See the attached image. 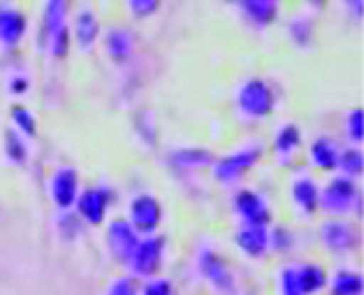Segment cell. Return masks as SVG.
<instances>
[{"label":"cell","mask_w":364,"mask_h":295,"mask_svg":"<svg viewBox=\"0 0 364 295\" xmlns=\"http://www.w3.org/2000/svg\"><path fill=\"white\" fill-rule=\"evenodd\" d=\"M358 186L348 177H334L327 182L323 191H318V207L334 217H343V214L353 212L358 207Z\"/></svg>","instance_id":"1"},{"label":"cell","mask_w":364,"mask_h":295,"mask_svg":"<svg viewBox=\"0 0 364 295\" xmlns=\"http://www.w3.org/2000/svg\"><path fill=\"white\" fill-rule=\"evenodd\" d=\"M237 105L239 110L248 116H255V119H262V116H269L274 112V91L272 86L264 82V79H246L237 93Z\"/></svg>","instance_id":"2"},{"label":"cell","mask_w":364,"mask_h":295,"mask_svg":"<svg viewBox=\"0 0 364 295\" xmlns=\"http://www.w3.org/2000/svg\"><path fill=\"white\" fill-rule=\"evenodd\" d=\"M260 156H262V147L253 145V147H246L242 151H237V154H230V156L220 158V160H214L211 170H214V177L220 184H232L244 172H248L251 167H255V163L260 160Z\"/></svg>","instance_id":"3"},{"label":"cell","mask_w":364,"mask_h":295,"mask_svg":"<svg viewBox=\"0 0 364 295\" xmlns=\"http://www.w3.org/2000/svg\"><path fill=\"white\" fill-rule=\"evenodd\" d=\"M163 252H165V239L163 237H149L139 239L135 252L128 258V270L135 276H151L163 263Z\"/></svg>","instance_id":"4"},{"label":"cell","mask_w":364,"mask_h":295,"mask_svg":"<svg viewBox=\"0 0 364 295\" xmlns=\"http://www.w3.org/2000/svg\"><path fill=\"white\" fill-rule=\"evenodd\" d=\"M163 221V207L154 195H137L130 202V226L137 232H154Z\"/></svg>","instance_id":"5"},{"label":"cell","mask_w":364,"mask_h":295,"mask_svg":"<svg viewBox=\"0 0 364 295\" xmlns=\"http://www.w3.org/2000/svg\"><path fill=\"white\" fill-rule=\"evenodd\" d=\"M321 242L332 254H346L358 244V230L348 221H325L321 226Z\"/></svg>","instance_id":"6"},{"label":"cell","mask_w":364,"mask_h":295,"mask_svg":"<svg viewBox=\"0 0 364 295\" xmlns=\"http://www.w3.org/2000/svg\"><path fill=\"white\" fill-rule=\"evenodd\" d=\"M235 209L244 219L246 226H267L272 221V212L260 193L239 191L235 198Z\"/></svg>","instance_id":"7"},{"label":"cell","mask_w":364,"mask_h":295,"mask_svg":"<svg viewBox=\"0 0 364 295\" xmlns=\"http://www.w3.org/2000/svg\"><path fill=\"white\" fill-rule=\"evenodd\" d=\"M77 212L86 223L91 226H100L102 219L107 217L109 209V191L107 189H86L84 193L77 195Z\"/></svg>","instance_id":"8"},{"label":"cell","mask_w":364,"mask_h":295,"mask_svg":"<svg viewBox=\"0 0 364 295\" xmlns=\"http://www.w3.org/2000/svg\"><path fill=\"white\" fill-rule=\"evenodd\" d=\"M107 244L112 249V254L119 258V261L128 263V258L135 252V247L139 244V237H137V230L130 226V221L126 219H119V221H112L109 223V230H107Z\"/></svg>","instance_id":"9"},{"label":"cell","mask_w":364,"mask_h":295,"mask_svg":"<svg viewBox=\"0 0 364 295\" xmlns=\"http://www.w3.org/2000/svg\"><path fill=\"white\" fill-rule=\"evenodd\" d=\"M79 195V177L75 167H58L51 177V198L56 207L68 209L77 202Z\"/></svg>","instance_id":"10"},{"label":"cell","mask_w":364,"mask_h":295,"mask_svg":"<svg viewBox=\"0 0 364 295\" xmlns=\"http://www.w3.org/2000/svg\"><path fill=\"white\" fill-rule=\"evenodd\" d=\"M26 33V16L16 7H0V44L14 47L19 44Z\"/></svg>","instance_id":"11"},{"label":"cell","mask_w":364,"mask_h":295,"mask_svg":"<svg viewBox=\"0 0 364 295\" xmlns=\"http://www.w3.org/2000/svg\"><path fill=\"white\" fill-rule=\"evenodd\" d=\"M105 49H107L109 56L123 63L132 56V49H135V35L126 26H114L107 33H105Z\"/></svg>","instance_id":"12"},{"label":"cell","mask_w":364,"mask_h":295,"mask_svg":"<svg viewBox=\"0 0 364 295\" xmlns=\"http://www.w3.org/2000/svg\"><path fill=\"white\" fill-rule=\"evenodd\" d=\"M235 242L246 256L260 258L269 249V230L267 226H244L237 232Z\"/></svg>","instance_id":"13"},{"label":"cell","mask_w":364,"mask_h":295,"mask_svg":"<svg viewBox=\"0 0 364 295\" xmlns=\"http://www.w3.org/2000/svg\"><path fill=\"white\" fill-rule=\"evenodd\" d=\"M200 267H202V272L207 274V279L214 284L218 291H232L235 289V276H232V272H230V267L218 258V254H214V252L202 254Z\"/></svg>","instance_id":"14"},{"label":"cell","mask_w":364,"mask_h":295,"mask_svg":"<svg viewBox=\"0 0 364 295\" xmlns=\"http://www.w3.org/2000/svg\"><path fill=\"white\" fill-rule=\"evenodd\" d=\"M214 154L207 149H174L167 154V163L174 167H183V170H195V167H207L214 165Z\"/></svg>","instance_id":"15"},{"label":"cell","mask_w":364,"mask_h":295,"mask_svg":"<svg viewBox=\"0 0 364 295\" xmlns=\"http://www.w3.org/2000/svg\"><path fill=\"white\" fill-rule=\"evenodd\" d=\"M75 35H77V44L84 51H91L95 47L97 38H100V26H97V16L93 14V10H82L77 14L75 21Z\"/></svg>","instance_id":"16"},{"label":"cell","mask_w":364,"mask_h":295,"mask_svg":"<svg viewBox=\"0 0 364 295\" xmlns=\"http://www.w3.org/2000/svg\"><path fill=\"white\" fill-rule=\"evenodd\" d=\"M292 200L304 214H314L318 209V186L311 177H299L290 186Z\"/></svg>","instance_id":"17"},{"label":"cell","mask_w":364,"mask_h":295,"mask_svg":"<svg viewBox=\"0 0 364 295\" xmlns=\"http://www.w3.org/2000/svg\"><path fill=\"white\" fill-rule=\"evenodd\" d=\"M297 149H299V130L297 126L288 123V126H283L279 130L277 140H274V154H277L279 165H290Z\"/></svg>","instance_id":"18"},{"label":"cell","mask_w":364,"mask_h":295,"mask_svg":"<svg viewBox=\"0 0 364 295\" xmlns=\"http://www.w3.org/2000/svg\"><path fill=\"white\" fill-rule=\"evenodd\" d=\"M242 10L246 19L255 26H269L279 16V3H274V0H251V3H242Z\"/></svg>","instance_id":"19"},{"label":"cell","mask_w":364,"mask_h":295,"mask_svg":"<svg viewBox=\"0 0 364 295\" xmlns=\"http://www.w3.org/2000/svg\"><path fill=\"white\" fill-rule=\"evenodd\" d=\"M311 160H314V165L321 170H336V163H339V149H336L334 140H330V138L314 140V145H311Z\"/></svg>","instance_id":"20"},{"label":"cell","mask_w":364,"mask_h":295,"mask_svg":"<svg viewBox=\"0 0 364 295\" xmlns=\"http://www.w3.org/2000/svg\"><path fill=\"white\" fill-rule=\"evenodd\" d=\"M295 274H297V284L304 295H314L318 293L325 286L327 281V274L321 265H314V263H306V265H299L295 267Z\"/></svg>","instance_id":"21"},{"label":"cell","mask_w":364,"mask_h":295,"mask_svg":"<svg viewBox=\"0 0 364 295\" xmlns=\"http://www.w3.org/2000/svg\"><path fill=\"white\" fill-rule=\"evenodd\" d=\"M65 12H68V5L60 3V0H51L44 7V26H42V35L44 40H49L51 35L58 33L65 24Z\"/></svg>","instance_id":"22"},{"label":"cell","mask_w":364,"mask_h":295,"mask_svg":"<svg viewBox=\"0 0 364 295\" xmlns=\"http://www.w3.org/2000/svg\"><path fill=\"white\" fill-rule=\"evenodd\" d=\"M330 293L332 295H362V276L348 270L336 272L330 284Z\"/></svg>","instance_id":"23"},{"label":"cell","mask_w":364,"mask_h":295,"mask_svg":"<svg viewBox=\"0 0 364 295\" xmlns=\"http://www.w3.org/2000/svg\"><path fill=\"white\" fill-rule=\"evenodd\" d=\"M336 167H341L343 175L348 177V180L358 177L362 172V167H364L362 151L360 149H346L343 154H339V163H336Z\"/></svg>","instance_id":"24"},{"label":"cell","mask_w":364,"mask_h":295,"mask_svg":"<svg viewBox=\"0 0 364 295\" xmlns=\"http://www.w3.org/2000/svg\"><path fill=\"white\" fill-rule=\"evenodd\" d=\"M12 121H14V126L23 133V135L35 138V133H38V123H35V116H33V112L28 110V107L14 105V110H12Z\"/></svg>","instance_id":"25"},{"label":"cell","mask_w":364,"mask_h":295,"mask_svg":"<svg viewBox=\"0 0 364 295\" xmlns=\"http://www.w3.org/2000/svg\"><path fill=\"white\" fill-rule=\"evenodd\" d=\"M288 31H290L292 42H295L297 47H306L311 42V31H314V26H311L309 16H295V19L290 21Z\"/></svg>","instance_id":"26"},{"label":"cell","mask_w":364,"mask_h":295,"mask_svg":"<svg viewBox=\"0 0 364 295\" xmlns=\"http://www.w3.org/2000/svg\"><path fill=\"white\" fill-rule=\"evenodd\" d=\"M5 151H7V156H10V160H14V163H23L26 154H28V149H26L23 140L16 135L14 130L5 133Z\"/></svg>","instance_id":"27"},{"label":"cell","mask_w":364,"mask_h":295,"mask_svg":"<svg viewBox=\"0 0 364 295\" xmlns=\"http://www.w3.org/2000/svg\"><path fill=\"white\" fill-rule=\"evenodd\" d=\"M269 247L274 252H290L295 247V237H292V232L288 228L277 226L269 230Z\"/></svg>","instance_id":"28"},{"label":"cell","mask_w":364,"mask_h":295,"mask_svg":"<svg viewBox=\"0 0 364 295\" xmlns=\"http://www.w3.org/2000/svg\"><path fill=\"white\" fill-rule=\"evenodd\" d=\"M49 44V51H51V56H56V58H63L68 49H70V31H68V26H63L58 33H54L51 38L47 40Z\"/></svg>","instance_id":"29"},{"label":"cell","mask_w":364,"mask_h":295,"mask_svg":"<svg viewBox=\"0 0 364 295\" xmlns=\"http://www.w3.org/2000/svg\"><path fill=\"white\" fill-rule=\"evenodd\" d=\"M279 291L281 295H304L297 284V274H295V267H283L281 276H279Z\"/></svg>","instance_id":"30"},{"label":"cell","mask_w":364,"mask_h":295,"mask_svg":"<svg viewBox=\"0 0 364 295\" xmlns=\"http://www.w3.org/2000/svg\"><path fill=\"white\" fill-rule=\"evenodd\" d=\"M348 135L353 142L364 140V112L362 110H353L348 114Z\"/></svg>","instance_id":"31"},{"label":"cell","mask_w":364,"mask_h":295,"mask_svg":"<svg viewBox=\"0 0 364 295\" xmlns=\"http://www.w3.org/2000/svg\"><path fill=\"white\" fill-rule=\"evenodd\" d=\"M107 295H139V291H137V284L132 281L130 276H119V279L112 281Z\"/></svg>","instance_id":"32"},{"label":"cell","mask_w":364,"mask_h":295,"mask_svg":"<svg viewBox=\"0 0 364 295\" xmlns=\"http://www.w3.org/2000/svg\"><path fill=\"white\" fill-rule=\"evenodd\" d=\"M141 295H172V284L165 276H154V279L146 281Z\"/></svg>","instance_id":"33"},{"label":"cell","mask_w":364,"mask_h":295,"mask_svg":"<svg viewBox=\"0 0 364 295\" xmlns=\"http://www.w3.org/2000/svg\"><path fill=\"white\" fill-rule=\"evenodd\" d=\"M128 7L135 16H149V14H154L161 5H158V0H130Z\"/></svg>","instance_id":"34"},{"label":"cell","mask_w":364,"mask_h":295,"mask_svg":"<svg viewBox=\"0 0 364 295\" xmlns=\"http://www.w3.org/2000/svg\"><path fill=\"white\" fill-rule=\"evenodd\" d=\"M12 91L14 93H26V88H28V79H12Z\"/></svg>","instance_id":"35"}]
</instances>
